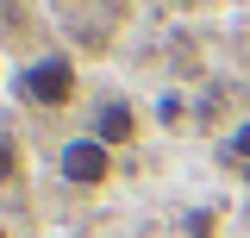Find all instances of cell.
Returning <instances> with one entry per match:
<instances>
[{
	"label": "cell",
	"mask_w": 250,
	"mask_h": 238,
	"mask_svg": "<svg viewBox=\"0 0 250 238\" xmlns=\"http://www.w3.org/2000/svg\"><path fill=\"white\" fill-rule=\"evenodd\" d=\"M225 157H231V163H250V125H238V132H231V144H225Z\"/></svg>",
	"instance_id": "obj_6"
},
{
	"label": "cell",
	"mask_w": 250,
	"mask_h": 238,
	"mask_svg": "<svg viewBox=\"0 0 250 238\" xmlns=\"http://www.w3.org/2000/svg\"><path fill=\"white\" fill-rule=\"evenodd\" d=\"M75 88H82V82H75V63H69V57H38L25 75H19V94H25L31 107H50V113L69 107Z\"/></svg>",
	"instance_id": "obj_1"
},
{
	"label": "cell",
	"mask_w": 250,
	"mask_h": 238,
	"mask_svg": "<svg viewBox=\"0 0 250 238\" xmlns=\"http://www.w3.org/2000/svg\"><path fill=\"white\" fill-rule=\"evenodd\" d=\"M0 238H13V232H6V226H0Z\"/></svg>",
	"instance_id": "obj_7"
},
{
	"label": "cell",
	"mask_w": 250,
	"mask_h": 238,
	"mask_svg": "<svg viewBox=\"0 0 250 238\" xmlns=\"http://www.w3.org/2000/svg\"><path fill=\"white\" fill-rule=\"evenodd\" d=\"M19 176H25V144L0 132V188H6V182H19Z\"/></svg>",
	"instance_id": "obj_4"
},
{
	"label": "cell",
	"mask_w": 250,
	"mask_h": 238,
	"mask_svg": "<svg viewBox=\"0 0 250 238\" xmlns=\"http://www.w3.org/2000/svg\"><path fill=\"white\" fill-rule=\"evenodd\" d=\"M57 169H62V182H75V188H106L113 182V150L100 144V138H69L62 144V157H57Z\"/></svg>",
	"instance_id": "obj_2"
},
{
	"label": "cell",
	"mask_w": 250,
	"mask_h": 238,
	"mask_svg": "<svg viewBox=\"0 0 250 238\" xmlns=\"http://www.w3.org/2000/svg\"><path fill=\"white\" fill-rule=\"evenodd\" d=\"M94 138H100L106 150H125L131 138H138V107L119 100V94H113V100H100V107H94Z\"/></svg>",
	"instance_id": "obj_3"
},
{
	"label": "cell",
	"mask_w": 250,
	"mask_h": 238,
	"mask_svg": "<svg viewBox=\"0 0 250 238\" xmlns=\"http://www.w3.org/2000/svg\"><path fill=\"white\" fill-rule=\"evenodd\" d=\"M244 219H250V213H244Z\"/></svg>",
	"instance_id": "obj_8"
},
{
	"label": "cell",
	"mask_w": 250,
	"mask_h": 238,
	"mask_svg": "<svg viewBox=\"0 0 250 238\" xmlns=\"http://www.w3.org/2000/svg\"><path fill=\"white\" fill-rule=\"evenodd\" d=\"M182 226H188V238H219V207H194Z\"/></svg>",
	"instance_id": "obj_5"
}]
</instances>
